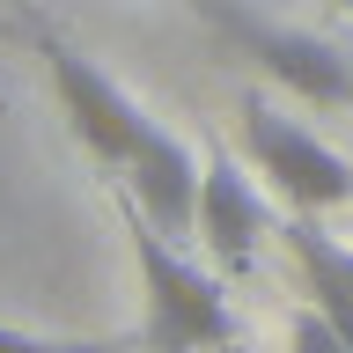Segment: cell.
Segmentation results:
<instances>
[{"instance_id": "1", "label": "cell", "mask_w": 353, "mask_h": 353, "mask_svg": "<svg viewBox=\"0 0 353 353\" xmlns=\"http://www.w3.org/2000/svg\"><path fill=\"white\" fill-rule=\"evenodd\" d=\"M118 214H125L132 236V265H140V309H148V346L154 353H214L236 346V309H228V287L192 265L176 250V236H162L125 192H118Z\"/></svg>"}, {"instance_id": "2", "label": "cell", "mask_w": 353, "mask_h": 353, "mask_svg": "<svg viewBox=\"0 0 353 353\" xmlns=\"http://www.w3.org/2000/svg\"><path fill=\"white\" fill-rule=\"evenodd\" d=\"M243 148H250V162L272 176V192L294 214H339V206H353V162L339 148H324L302 118H287L280 103L243 96Z\"/></svg>"}, {"instance_id": "3", "label": "cell", "mask_w": 353, "mask_h": 353, "mask_svg": "<svg viewBox=\"0 0 353 353\" xmlns=\"http://www.w3.org/2000/svg\"><path fill=\"white\" fill-rule=\"evenodd\" d=\"M37 59H44V74H52V88H59V110H66V125L81 132V148L96 154L103 170H125L132 154L148 148L154 118L132 103L96 59H81L66 37H37Z\"/></svg>"}, {"instance_id": "4", "label": "cell", "mask_w": 353, "mask_h": 353, "mask_svg": "<svg viewBox=\"0 0 353 353\" xmlns=\"http://www.w3.org/2000/svg\"><path fill=\"white\" fill-rule=\"evenodd\" d=\"M221 22H228L243 37V52H250L272 81H287L294 96H309V103H353V59L339 44L302 37V30H272V22H250V15H236V8H221Z\"/></svg>"}, {"instance_id": "5", "label": "cell", "mask_w": 353, "mask_h": 353, "mask_svg": "<svg viewBox=\"0 0 353 353\" xmlns=\"http://www.w3.org/2000/svg\"><path fill=\"white\" fill-rule=\"evenodd\" d=\"M192 236L206 243V258L221 272H250L265 236V199L250 192V176L228 162V148H206V176H199V221Z\"/></svg>"}, {"instance_id": "6", "label": "cell", "mask_w": 353, "mask_h": 353, "mask_svg": "<svg viewBox=\"0 0 353 353\" xmlns=\"http://www.w3.org/2000/svg\"><path fill=\"white\" fill-rule=\"evenodd\" d=\"M199 176H206V154H192L176 132L154 125L148 148L118 170V192H125L162 236H192V221H199Z\"/></svg>"}, {"instance_id": "7", "label": "cell", "mask_w": 353, "mask_h": 353, "mask_svg": "<svg viewBox=\"0 0 353 353\" xmlns=\"http://www.w3.org/2000/svg\"><path fill=\"white\" fill-rule=\"evenodd\" d=\"M287 250H294V265H302V294H316V302L346 294V302H353V250L331 243L324 228H316V214L287 221Z\"/></svg>"}, {"instance_id": "8", "label": "cell", "mask_w": 353, "mask_h": 353, "mask_svg": "<svg viewBox=\"0 0 353 353\" xmlns=\"http://www.w3.org/2000/svg\"><path fill=\"white\" fill-rule=\"evenodd\" d=\"M287 353H353V346H346V331L331 324L316 302H302V309H294V324H287Z\"/></svg>"}, {"instance_id": "9", "label": "cell", "mask_w": 353, "mask_h": 353, "mask_svg": "<svg viewBox=\"0 0 353 353\" xmlns=\"http://www.w3.org/2000/svg\"><path fill=\"white\" fill-rule=\"evenodd\" d=\"M0 353H118V346L110 339H44V331L0 324Z\"/></svg>"}, {"instance_id": "10", "label": "cell", "mask_w": 353, "mask_h": 353, "mask_svg": "<svg viewBox=\"0 0 353 353\" xmlns=\"http://www.w3.org/2000/svg\"><path fill=\"white\" fill-rule=\"evenodd\" d=\"M331 8H353V0H331Z\"/></svg>"}]
</instances>
